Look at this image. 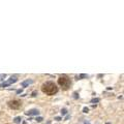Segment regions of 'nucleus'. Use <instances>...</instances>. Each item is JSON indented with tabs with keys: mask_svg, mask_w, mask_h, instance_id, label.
<instances>
[{
	"mask_svg": "<svg viewBox=\"0 0 124 124\" xmlns=\"http://www.w3.org/2000/svg\"><path fill=\"white\" fill-rule=\"evenodd\" d=\"M41 90H42V92L48 95H54L58 92V87L56 86V84L53 82H46L45 84H42Z\"/></svg>",
	"mask_w": 124,
	"mask_h": 124,
	"instance_id": "1",
	"label": "nucleus"
},
{
	"mask_svg": "<svg viewBox=\"0 0 124 124\" xmlns=\"http://www.w3.org/2000/svg\"><path fill=\"white\" fill-rule=\"evenodd\" d=\"M58 84L62 87L63 90H67V89L70 87V85H71V81L67 76L62 75L59 79H58Z\"/></svg>",
	"mask_w": 124,
	"mask_h": 124,
	"instance_id": "2",
	"label": "nucleus"
},
{
	"mask_svg": "<svg viewBox=\"0 0 124 124\" xmlns=\"http://www.w3.org/2000/svg\"><path fill=\"white\" fill-rule=\"evenodd\" d=\"M8 106L10 108H13V110H18V108H20L22 103L21 101H19V100H11V101L8 102Z\"/></svg>",
	"mask_w": 124,
	"mask_h": 124,
	"instance_id": "3",
	"label": "nucleus"
},
{
	"mask_svg": "<svg viewBox=\"0 0 124 124\" xmlns=\"http://www.w3.org/2000/svg\"><path fill=\"white\" fill-rule=\"evenodd\" d=\"M26 115H28V116H37L38 114H39V112H38L37 110H35V108H32V110H29V111H27L26 113H25Z\"/></svg>",
	"mask_w": 124,
	"mask_h": 124,
	"instance_id": "4",
	"label": "nucleus"
},
{
	"mask_svg": "<svg viewBox=\"0 0 124 124\" xmlns=\"http://www.w3.org/2000/svg\"><path fill=\"white\" fill-rule=\"evenodd\" d=\"M31 83H32V80H27V81H25V82L22 83V86L23 87H26V86H28V85L31 84Z\"/></svg>",
	"mask_w": 124,
	"mask_h": 124,
	"instance_id": "5",
	"label": "nucleus"
},
{
	"mask_svg": "<svg viewBox=\"0 0 124 124\" xmlns=\"http://www.w3.org/2000/svg\"><path fill=\"white\" fill-rule=\"evenodd\" d=\"M21 117H17V118H15V120H14V122L15 123H17V124H19V123H20L21 122Z\"/></svg>",
	"mask_w": 124,
	"mask_h": 124,
	"instance_id": "6",
	"label": "nucleus"
},
{
	"mask_svg": "<svg viewBox=\"0 0 124 124\" xmlns=\"http://www.w3.org/2000/svg\"><path fill=\"white\" fill-rule=\"evenodd\" d=\"M78 78V80H81V79H84V78H88L87 75H80L79 77H77Z\"/></svg>",
	"mask_w": 124,
	"mask_h": 124,
	"instance_id": "7",
	"label": "nucleus"
},
{
	"mask_svg": "<svg viewBox=\"0 0 124 124\" xmlns=\"http://www.w3.org/2000/svg\"><path fill=\"white\" fill-rule=\"evenodd\" d=\"M61 114L62 115H66L67 114V110H66V108H63V110L61 111Z\"/></svg>",
	"mask_w": 124,
	"mask_h": 124,
	"instance_id": "8",
	"label": "nucleus"
},
{
	"mask_svg": "<svg viewBox=\"0 0 124 124\" xmlns=\"http://www.w3.org/2000/svg\"><path fill=\"white\" fill-rule=\"evenodd\" d=\"M99 101V98H93L91 100V102H98Z\"/></svg>",
	"mask_w": 124,
	"mask_h": 124,
	"instance_id": "9",
	"label": "nucleus"
},
{
	"mask_svg": "<svg viewBox=\"0 0 124 124\" xmlns=\"http://www.w3.org/2000/svg\"><path fill=\"white\" fill-rule=\"evenodd\" d=\"M36 121H37V122H41V121H42V118H41V117H37V118H36Z\"/></svg>",
	"mask_w": 124,
	"mask_h": 124,
	"instance_id": "10",
	"label": "nucleus"
},
{
	"mask_svg": "<svg viewBox=\"0 0 124 124\" xmlns=\"http://www.w3.org/2000/svg\"><path fill=\"white\" fill-rule=\"evenodd\" d=\"M88 111H89L88 108H83V112H84V113H88Z\"/></svg>",
	"mask_w": 124,
	"mask_h": 124,
	"instance_id": "11",
	"label": "nucleus"
},
{
	"mask_svg": "<svg viewBox=\"0 0 124 124\" xmlns=\"http://www.w3.org/2000/svg\"><path fill=\"white\" fill-rule=\"evenodd\" d=\"M36 94H37V93H36V91H34V92L32 93V97H35V96H36Z\"/></svg>",
	"mask_w": 124,
	"mask_h": 124,
	"instance_id": "12",
	"label": "nucleus"
},
{
	"mask_svg": "<svg viewBox=\"0 0 124 124\" xmlns=\"http://www.w3.org/2000/svg\"><path fill=\"white\" fill-rule=\"evenodd\" d=\"M73 95H75V98H78V97H79V96H78V93H77V92L73 93Z\"/></svg>",
	"mask_w": 124,
	"mask_h": 124,
	"instance_id": "13",
	"label": "nucleus"
},
{
	"mask_svg": "<svg viewBox=\"0 0 124 124\" xmlns=\"http://www.w3.org/2000/svg\"><path fill=\"white\" fill-rule=\"evenodd\" d=\"M55 120H57V121H60L61 118H60V117H56V118H55Z\"/></svg>",
	"mask_w": 124,
	"mask_h": 124,
	"instance_id": "14",
	"label": "nucleus"
},
{
	"mask_svg": "<svg viewBox=\"0 0 124 124\" xmlns=\"http://www.w3.org/2000/svg\"><path fill=\"white\" fill-rule=\"evenodd\" d=\"M84 124H90V123H89V122H87V121H86V122H85Z\"/></svg>",
	"mask_w": 124,
	"mask_h": 124,
	"instance_id": "15",
	"label": "nucleus"
},
{
	"mask_svg": "<svg viewBox=\"0 0 124 124\" xmlns=\"http://www.w3.org/2000/svg\"><path fill=\"white\" fill-rule=\"evenodd\" d=\"M23 124H27V123H26V122H24V123H23Z\"/></svg>",
	"mask_w": 124,
	"mask_h": 124,
	"instance_id": "16",
	"label": "nucleus"
}]
</instances>
